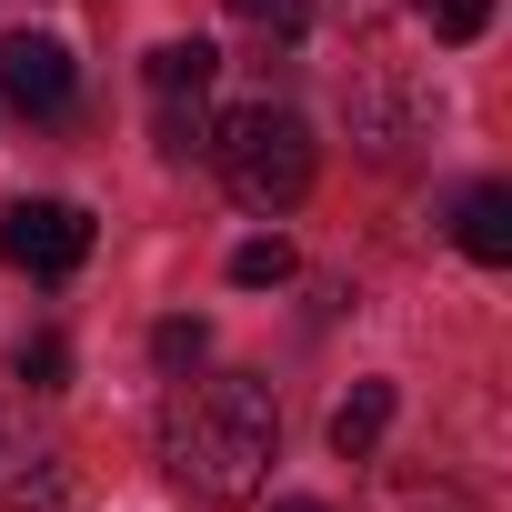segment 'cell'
<instances>
[{
  "mask_svg": "<svg viewBox=\"0 0 512 512\" xmlns=\"http://www.w3.org/2000/svg\"><path fill=\"white\" fill-rule=\"evenodd\" d=\"M272 452H282V402L251 372H201L161 412V462L201 502H251L262 472H272Z\"/></svg>",
  "mask_w": 512,
  "mask_h": 512,
  "instance_id": "cell-1",
  "label": "cell"
},
{
  "mask_svg": "<svg viewBox=\"0 0 512 512\" xmlns=\"http://www.w3.org/2000/svg\"><path fill=\"white\" fill-rule=\"evenodd\" d=\"M211 161H221V181H231L241 211H292L312 191V171H322L302 111H282V101H251V111L211 121Z\"/></svg>",
  "mask_w": 512,
  "mask_h": 512,
  "instance_id": "cell-2",
  "label": "cell"
},
{
  "mask_svg": "<svg viewBox=\"0 0 512 512\" xmlns=\"http://www.w3.org/2000/svg\"><path fill=\"white\" fill-rule=\"evenodd\" d=\"M0 262L31 272V282H61L91 262V211L81 201H11L0 211Z\"/></svg>",
  "mask_w": 512,
  "mask_h": 512,
  "instance_id": "cell-3",
  "label": "cell"
},
{
  "mask_svg": "<svg viewBox=\"0 0 512 512\" xmlns=\"http://www.w3.org/2000/svg\"><path fill=\"white\" fill-rule=\"evenodd\" d=\"M71 51L51 41V31H0V101L11 111H31V121H61L71 111Z\"/></svg>",
  "mask_w": 512,
  "mask_h": 512,
  "instance_id": "cell-4",
  "label": "cell"
},
{
  "mask_svg": "<svg viewBox=\"0 0 512 512\" xmlns=\"http://www.w3.org/2000/svg\"><path fill=\"white\" fill-rule=\"evenodd\" d=\"M382 432H392V382H352V392L332 402V452H342V462H372Z\"/></svg>",
  "mask_w": 512,
  "mask_h": 512,
  "instance_id": "cell-5",
  "label": "cell"
},
{
  "mask_svg": "<svg viewBox=\"0 0 512 512\" xmlns=\"http://www.w3.org/2000/svg\"><path fill=\"white\" fill-rule=\"evenodd\" d=\"M452 241L472 251V262H512V191H502V181H482V191L462 201V221H452Z\"/></svg>",
  "mask_w": 512,
  "mask_h": 512,
  "instance_id": "cell-6",
  "label": "cell"
},
{
  "mask_svg": "<svg viewBox=\"0 0 512 512\" xmlns=\"http://www.w3.org/2000/svg\"><path fill=\"white\" fill-rule=\"evenodd\" d=\"M221 81V51L211 41H161L151 51V101H201Z\"/></svg>",
  "mask_w": 512,
  "mask_h": 512,
  "instance_id": "cell-7",
  "label": "cell"
},
{
  "mask_svg": "<svg viewBox=\"0 0 512 512\" xmlns=\"http://www.w3.org/2000/svg\"><path fill=\"white\" fill-rule=\"evenodd\" d=\"M231 282H241V292H272V282H292V241H282V231L241 241V251H231Z\"/></svg>",
  "mask_w": 512,
  "mask_h": 512,
  "instance_id": "cell-8",
  "label": "cell"
},
{
  "mask_svg": "<svg viewBox=\"0 0 512 512\" xmlns=\"http://www.w3.org/2000/svg\"><path fill=\"white\" fill-rule=\"evenodd\" d=\"M211 151V111L201 101H161V161H201Z\"/></svg>",
  "mask_w": 512,
  "mask_h": 512,
  "instance_id": "cell-9",
  "label": "cell"
},
{
  "mask_svg": "<svg viewBox=\"0 0 512 512\" xmlns=\"http://www.w3.org/2000/svg\"><path fill=\"white\" fill-rule=\"evenodd\" d=\"M422 31L432 41H482L492 31V0H422Z\"/></svg>",
  "mask_w": 512,
  "mask_h": 512,
  "instance_id": "cell-10",
  "label": "cell"
},
{
  "mask_svg": "<svg viewBox=\"0 0 512 512\" xmlns=\"http://www.w3.org/2000/svg\"><path fill=\"white\" fill-rule=\"evenodd\" d=\"M201 352H211V322H161V332H151V362H161V372H191Z\"/></svg>",
  "mask_w": 512,
  "mask_h": 512,
  "instance_id": "cell-11",
  "label": "cell"
},
{
  "mask_svg": "<svg viewBox=\"0 0 512 512\" xmlns=\"http://www.w3.org/2000/svg\"><path fill=\"white\" fill-rule=\"evenodd\" d=\"M61 372H71V352H61L51 332H41V342H21V382H31V392H61Z\"/></svg>",
  "mask_w": 512,
  "mask_h": 512,
  "instance_id": "cell-12",
  "label": "cell"
},
{
  "mask_svg": "<svg viewBox=\"0 0 512 512\" xmlns=\"http://www.w3.org/2000/svg\"><path fill=\"white\" fill-rule=\"evenodd\" d=\"M11 512H61V482H11Z\"/></svg>",
  "mask_w": 512,
  "mask_h": 512,
  "instance_id": "cell-13",
  "label": "cell"
},
{
  "mask_svg": "<svg viewBox=\"0 0 512 512\" xmlns=\"http://www.w3.org/2000/svg\"><path fill=\"white\" fill-rule=\"evenodd\" d=\"M221 11H241V21H292V0H221Z\"/></svg>",
  "mask_w": 512,
  "mask_h": 512,
  "instance_id": "cell-14",
  "label": "cell"
},
{
  "mask_svg": "<svg viewBox=\"0 0 512 512\" xmlns=\"http://www.w3.org/2000/svg\"><path fill=\"white\" fill-rule=\"evenodd\" d=\"M272 512H332V502H312V492H282V502H272Z\"/></svg>",
  "mask_w": 512,
  "mask_h": 512,
  "instance_id": "cell-15",
  "label": "cell"
}]
</instances>
